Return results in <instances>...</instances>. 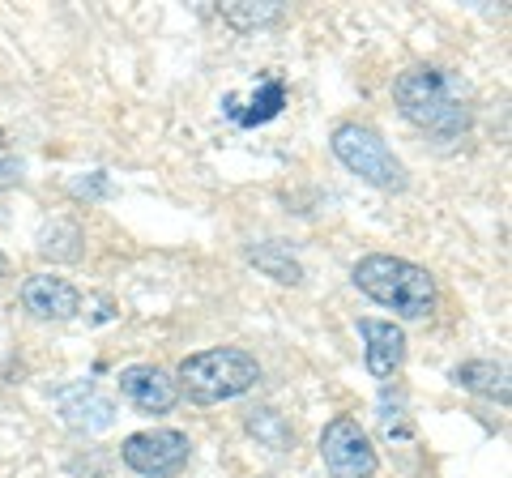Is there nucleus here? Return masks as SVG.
<instances>
[{
	"label": "nucleus",
	"mask_w": 512,
	"mask_h": 478,
	"mask_svg": "<svg viewBox=\"0 0 512 478\" xmlns=\"http://www.w3.org/2000/svg\"><path fill=\"white\" fill-rule=\"evenodd\" d=\"M248 261L261 269V274L274 278V282H286V286H299L303 282V265L286 248H278V244H252L248 248Z\"/></svg>",
	"instance_id": "nucleus-14"
},
{
	"label": "nucleus",
	"mask_w": 512,
	"mask_h": 478,
	"mask_svg": "<svg viewBox=\"0 0 512 478\" xmlns=\"http://www.w3.org/2000/svg\"><path fill=\"white\" fill-rule=\"evenodd\" d=\"M39 252L47 261H82V252H86V231L77 227V222L69 218H56V222H47V227L39 231Z\"/></svg>",
	"instance_id": "nucleus-12"
},
{
	"label": "nucleus",
	"mask_w": 512,
	"mask_h": 478,
	"mask_svg": "<svg viewBox=\"0 0 512 478\" xmlns=\"http://www.w3.org/2000/svg\"><path fill=\"white\" fill-rule=\"evenodd\" d=\"M218 18L227 26H235V30H256L265 22H278L282 5L278 0H261V5H252V0H235V5H218Z\"/></svg>",
	"instance_id": "nucleus-15"
},
{
	"label": "nucleus",
	"mask_w": 512,
	"mask_h": 478,
	"mask_svg": "<svg viewBox=\"0 0 512 478\" xmlns=\"http://www.w3.org/2000/svg\"><path fill=\"white\" fill-rule=\"evenodd\" d=\"M22 180H26V167L18 158H0V193H5V188H18Z\"/></svg>",
	"instance_id": "nucleus-18"
},
{
	"label": "nucleus",
	"mask_w": 512,
	"mask_h": 478,
	"mask_svg": "<svg viewBox=\"0 0 512 478\" xmlns=\"http://www.w3.org/2000/svg\"><path fill=\"white\" fill-rule=\"evenodd\" d=\"M0 274H5V252H0Z\"/></svg>",
	"instance_id": "nucleus-19"
},
{
	"label": "nucleus",
	"mask_w": 512,
	"mask_h": 478,
	"mask_svg": "<svg viewBox=\"0 0 512 478\" xmlns=\"http://www.w3.org/2000/svg\"><path fill=\"white\" fill-rule=\"evenodd\" d=\"M320 461H325L329 478H376L380 470L372 436L350 414H338V419L325 423V432H320Z\"/></svg>",
	"instance_id": "nucleus-5"
},
{
	"label": "nucleus",
	"mask_w": 512,
	"mask_h": 478,
	"mask_svg": "<svg viewBox=\"0 0 512 478\" xmlns=\"http://www.w3.org/2000/svg\"><path fill=\"white\" fill-rule=\"evenodd\" d=\"M282 103H286V86H282V82H265L261 94H252V111H244V116H239V124H244V129H252V124L274 120L278 111H282Z\"/></svg>",
	"instance_id": "nucleus-16"
},
{
	"label": "nucleus",
	"mask_w": 512,
	"mask_h": 478,
	"mask_svg": "<svg viewBox=\"0 0 512 478\" xmlns=\"http://www.w3.org/2000/svg\"><path fill=\"white\" fill-rule=\"evenodd\" d=\"M453 380L461 389L470 393H483V397H495L500 406H508V368L504 363H491V359H470L453 368Z\"/></svg>",
	"instance_id": "nucleus-11"
},
{
	"label": "nucleus",
	"mask_w": 512,
	"mask_h": 478,
	"mask_svg": "<svg viewBox=\"0 0 512 478\" xmlns=\"http://www.w3.org/2000/svg\"><path fill=\"white\" fill-rule=\"evenodd\" d=\"M120 393L128 406H137L141 414H167L180 406V385L167 368L158 363H137V368L120 372Z\"/></svg>",
	"instance_id": "nucleus-7"
},
{
	"label": "nucleus",
	"mask_w": 512,
	"mask_h": 478,
	"mask_svg": "<svg viewBox=\"0 0 512 478\" xmlns=\"http://www.w3.org/2000/svg\"><path fill=\"white\" fill-rule=\"evenodd\" d=\"M73 193H82V197H107V193H111V184H107V175H103V171H94V175H86V180H77V184H73Z\"/></svg>",
	"instance_id": "nucleus-17"
},
{
	"label": "nucleus",
	"mask_w": 512,
	"mask_h": 478,
	"mask_svg": "<svg viewBox=\"0 0 512 478\" xmlns=\"http://www.w3.org/2000/svg\"><path fill=\"white\" fill-rule=\"evenodd\" d=\"M124 466L141 478H175L192 461V440L175 427H150L120 444Z\"/></svg>",
	"instance_id": "nucleus-6"
},
{
	"label": "nucleus",
	"mask_w": 512,
	"mask_h": 478,
	"mask_svg": "<svg viewBox=\"0 0 512 478\" xmlns=\"http://www.w3.org/2000/svg\"><path fill=\"white\" fill-rule=\"evenodd\" d=\"M256 380H261V363L239 346L197 350L175 372L180 393H188L197 406H218V402H231V397H244L248 389H256Z\"/></svg>",
	"instance_id": "nucleus-3"
},
{
	"label": "nucleus",
	"mask_w": 512,
	"mask_h": 478,
	"mask_svg": "<svg viewBox=\"0 0 512 478\" xmlns=\"http://www.w3.org/2000/svg\"><path fill=\"white\" fill-rule=\"evenodd\" d=\"M359 338L367 342V372H372L376 380H389L406 363V333H402V325L363 316V321H359Z\"/></svg>",
	"instance_id": "nucleus-9"
},
{
	"label": "nucleus",
	"mask_w": 512,
	"mask_h": 478,
	"mask_svg": "<svg viewBox=\"0 0 512 478\" xmlns=\"http://www.w3.org/2000/svg\"><path fill=\"white\" fill-rule=\"evenodd\" d=\"M60 414L69 427H82V432H103V427H111V419H116V406H111V397L99 393L94 385H73L60 393Z\"/></svg>",
	"instance_id": "nucleus-10"
},
{
	"label": "nucleus",
	"mask_w": 512,
	"mask_h": 478,
	"mask_svg": "<svg viewBox=\"0 0 512 478\" xmlns=\"http://www.w3.org/2000/svg\"><path fill=\"white\" fill-rule=\"evenodd\" d=\"M244 427H248V436H256V440L265 444V449H274V453H291V449H295V427L286 423V414L274 410V406L248 410Z\"/></svg>",
	"instance_id": "nucleus-13"
},
{
	"label": "nucleus",
	"mask_w": 512,
	"mask_h": 478,
	"mask_svg": "<svg viewBox=\"0 0 512 478\" xmlns=\"http://www.w3.org/2000/svg\"><path fill=\"white\" fill-rule=\"evenodd\" d=\"M329 150L350 175H359L363 184L380 188V193H402V188L410 184V171H406L402 158L389 150V141H384L376 129L359 124V120L338 124L333 137H329Z\"/></svg>",
	"instance_id": "nucleus-4"
},
{
	"label": "nucleus",
	"mask_w": 512,
	"mask_h": 478,
	"mask_svg": "<svg viewBox=\"0 0 512 478\" xmlns=\"http://www.w3.org/2000/svg\"><path fill=\"white\" fill-rule=\"evenodd\" d=\"M22 308L39 321H69L82 308V295H77L73 282L52 278V274H30L22 282Z\"/></svg>",
	"instance_id": "nucleus-8"
},
{
	"label": "nucleus",
	"mask_w": 512,
	"mask_h": 478,
	"mask_svg": "<svg viewBox=\"0 0 512 478\" xmlns=\"http://www.w3.org/2000/svg\"><path fill=\"white\" fill-rule=\"evenodd\" d=\"M350 278H355V286L372 299V304L406 316V321H423V316H431L440 304L436 278H431L423 265H414L406 257H389V252L363 257L355 269H350Z\"/></svg>",
	"instance_id": "nucleus-2"
},
{
	"label": "nucleus",
	"mask_w": 512,
	"mask_h": 478,
	"mask_svg": "<svg viewBox=\"0 0 512 478\" xmlns=\"http://www.w3.org/2000/svg\"><path fill=\"white\" fill-rule=\"evenodd\" d=\"M397 111L423 133L436 137H461L470 129V103L461 94L457 77L436 65H414L393 82Z\"/></svg>",
	"instance_id": "nucleus-1"
},
{
	"label": "nucleus",
	"mask_w": 512,
	"mask_h": 478,
	"mask_svg": "<svg viewBox=\"0 0 512 478\" xmlns=\"http://www.w3.org/2000/svg\"><path fill=\"white\" fill-rule=\"evenodd\" d=\"M0 146H5V133H0Z\"/></svg>",
	"instance_id": "nucleus-20"
}]
</instances>
